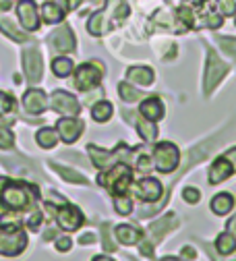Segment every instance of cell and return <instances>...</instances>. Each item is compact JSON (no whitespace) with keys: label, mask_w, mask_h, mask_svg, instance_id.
Returning a JSON list of instances; mask_svg holds the SVG:
<instances>
[{"label":"cell","mask_w":236,"mask_h":261,"mask_svg":"<svg viewBox=\"0 0 236 261\" xmlns=\"http://www.w3.org/2000/svg\"><path fill=\"white\" fill-rule=\"evenodd\" d=\"M116 239L122 245H137V243H141V230H137L135 226L122 224L116 228Z\"/></svg>","instance_id":"cell-21"},{"label":"cell","mask_w":236,"mask_h":261,"mask_svg":"<svg viewBox=\"0 0 236 261\" xmlns=\"http://www.w3.org/2000/svg\"><path fill=\"white\" fill-rule=\"evenodd\" d=\"M166 3H170V0H166Z\"/></svg>","instance_id":"cell-49"},{"label":"cell","mask_w":236,"mask_h":261,"mask_svg":"<svg viewBox=\"0 0 236 261\" xmlns=\"http://www.w3.org/2000/svg\"><path fill=\"white\" fill-rule=\"evenodd\" d=\"M50 104L56 112H60L64 116H75L81 112V104L77 102V97L71 95L69 91H62V89H56L50 95Z\"/></svg>","instance_id":"cell-7"},{"label":"cell","mask_w":236,"mask_h":261,"mask_svg":"<svg viewBox=\"0 0 236 261\" xmlns=\"http://www.w3.org/2000/svg\"><path fill=\"white\" fill-rule=\"evenodd\" d=\"M23 106L29 114H42L48 108V95L42 89H29L23 95Z\"/></svg>","instance_id":"cell-13"},{"label":"cell","mask_w":236,"mask_h":261,"mask_svg":"<svg viewBox=\"0 0 236 261\" xmlns=\"http://www.w3.org/2000/svg\"><path fill=\"white\" fill-rule=\"evenodd\" d=\"M216 11H218L222 17H230V15H234V13H236V0H218Z\"/></svg>","instance_id":"cell-33"},{"label":"cell","mask_w":236,"mask_h":261,"mask_svg":"<svg viewBox=\"0 0 236 261\" xmlns=\"http://www.w3.org/2000/svg\"><path fill=\"white\" fill-rule=\"evenodd\" d=\"M36 141H38L40 147L50 149V147H54L56 141H58V130H54V128H40L38 135H36Z\"/></svg>","instance_id":"cell-25"},{"label":"cell","mask_w":236,"mask_h":261,"mask_svg":"<svg viewBox=\"0 0 236 261\" xmlns=\"http://www.w3.org/2000/svg\"><path fill=\"white\" fill-rule=\"evenodd\" d=\"M114 210L120 216H128L133 212V203L128 197H124V195H114Z\"/></svg>","instance_id":"cell-32"},{"label":"cell","mask_w":236,"mask_h":261,"mask_svg":"<svg viewBox=\"0 0 236 261\" xmlns=\"http://www.w3.org/2000/svg\"><path fill=\"white\" fill-rule=\"evenodd\" d=\"M91 3H99V0H91Z\"/></svg>","instance_id":"cell-48"},{"label":"cell","mask_w":236,"mask_h":261,"mask_svg":"<svg viewBox=\"0 0 236 261\" xmlns=\"http://www.w3.org/2000/svg\"><path fill=\"white\" fill-rule=\"evenodd\" d=\"M226 71H228V67L226 64L214 54V52H209L207 54V67H205V91L209 93V91H214L216 89V85L224 79V75H226Z\"/></svg>","instance_id":"cell-8"},{"label":"cell","mask_w":236,"mask_h":261,"mask_svg":"<svg viewBox=\"0 0 236 261\" xmlns=\"http://www.w3.org/2000/svg\"><path fill=\"white\" fill-rule=\"evenodd\" d=\"M122 149H126V145H118L114 151H104V149H99V147H95V145H89L87 147V151H89V155H91V162L97 166V168H106L108 164H112V162L118 158V153L122 151Z\"/></svg>","instance_id":"cell-15"},{"label":"cell","mask_w":236,"mask_h":261,"mask_svg":"<svg viewBox=\"0 0 236 261\" xmlns=\"http://www.w3.org/2000/svg\"><path fill=\"white\" fill-rule=\"evenodd\" d=\"M0 31L7 34L13 42H25L27 40V36L23 34V31H19V27L15 25V21H11V19H0Z\"/></svg>","instance_id":"cell-24"},{"label":"cell","mask_w":236,"mask_h":261,"mask_svg":"<svg viewBox=\"0 0 236 261\" xmlns=\"http://www.w3.org/2000/svg\"><path fill=\"white\" fill-rule=\"evenodd\" d=\"M118 95L122 97L124 102H135V100H139V97L143 95L139 89H135V87H130L128 83H120L118 85Z\"/></svg>","instance_id":"cell-31"},{"label":"cell","mask_w":236,"mask_h":261,"mask_svg":"<svg viewBox=\"0 0 236 261\" xmlns=\"http://www.w3.org/2000/svg\"><path fill=\"white\" fill-rule=\"evenodd\" d=\"M83 120H79V118H60L58 122H56V130H58V135H60V139L64 141V143H73V141H77L79 139V135H81V130H83Z\"/></svg>","instance_id":"cell-11"},{"label":"cell","mask_w":236,"mask_h":261,"mask_svg":"<svg viewBox=\"0 0 236 261\" xmlns=\"http://www.w3.org/2000/svg\"><path fill=\"white\" fill-rule=\"evenodd\" d=\"M176 226V218L170 214V216H164L155 222L149 224V234H151V241H160L168 230H172V228Z\"/></svg>","instance_id":"cell-18"},{"label":"cell","mask_w":236,"mask_h":261,"mask_svg":"<svg viewBox=\"0 0 236 261\" xmlns=\"http://www.w3.org/2000/svg\"><path fill=\"white\" fill-rule=\"evenodd\" d=\"M97 182L102 187H106L112 195H124L133 182V172L126 164H114L110 170H106L97 176Z\"/></svg>","instance_id":"cell-3"},{"label":"cell","mask_w":236,"mask_h":261,"mask_svg":"<svg viewBox=\"0 0 236 261\" xmlns=\"http://www.w3.org/2000/svg\"><path fill=\"white\" fill-rule=\"evenodd\" d=\"M216 249H218L222 255H230V253H234V249H236V239H234L230 232H222V234L218 237V241H216Z\"/></svg>","instance_id":"cell-28"},{"label":"cell","mask_w":236,"mask_h":261,"mask_svg":"<svg viewBox=\"0 0 236 261\" xmlns=\"http://www.w3.org/2000/svg\"><path fill=\"white\" fill-rule=\"evenodd\" d=\"M220 46H222V50H224L226 54H230V56L236 58V40H228V38H224V40H220Z\"/></svg>","instance_id":"cell-37"},{"label":"cell","mask_w":236,"mask_h":261,"mask_svg":"<svg viewBox=\"0 0 236 261\" xmlns=\"http://www.w3.org/2000/svg\"><path fill=\"white\" fill-rule=\"evenodd\" d=\"M151 162H153V166H155L162 174H170V172H174L176 166H178V162H180L178 147H176L174 143H170V141H162V143H158L155 149H153V158H151Z\"/></svg>","instance_id":"cell-5"},{"label":"cell","mask_w":236,"mask_h":261,"mask_svg":"<svg viewBox=\"0 0 236 261\" xmlns=\"http://www.w3.org/2000/svg\"><path fill=\"white\" fill-rule=\"evenodd\" d=\"M52 166L58 170V174H60L64 180L77 182V185H85V182H87V178H85L83 174H79V172H75V170H71V168H64V166H58V164H52Z\"/></svg>","instance_id":"cell-30"},{"label":"cell","mask_w":236,"mask_h":261,"mask_svg":"<svg viewBox=\"0 0 236 261\" xmlns=\"http://www.w3.org/2000/svg\"><path fill=\"white\" fill-rule=\"evenodd\" d=\"M17 15H19L21 25L27 31H36L40 27V13H38V7L33 0H21L17 5Z\"/></svg>","instance_id":"cell-9"},{"label":"cell","mask_w":236,"mask_h":261,"mask_svg":"<svg viewBox=\"0 0 236 261\" xmlns=\"http://www.w3.org/2000/svg\"><path fill=\"white\" fill-rule=\"evenodd\" d=\"M126 79L133 83H139V85H151L155 75L149 67H133L126 71Z\"/></svg>","instance_id":"cell-20"},{"label":"cell","mask_w":236,"mask_h":261,"mask_svg":"<svg viewBox=\"0 0 236 261\" xmlns=\"http://www.w3.org/2000/svg\"><path fill=\"white\" fill-rule=\"evenodd\" d=\"M52 3H56V5H60L66 13L69 11H73V9H77L79 5H81V0H52Z\"/></svg>","instance_id":"cell-39"},{"label":"cell","mask_w":236,"mask_h":261,"mask_svg":"<svg viewBox=\"0 0 236 261\" xmlns=\"http://www.w3.org/2000/svg\"><path fill=\"white\" fill-rule=\"evenodd\" d=\"M11 5H13V0H0V13L9 11V9H11Z\"/></svg>","instance_id":"cell-42"},{"label":"cell","mask_w":236,"mask_h":261,"mask_svg":"<svg viewBox=\"0 0 236 261\" xmlns=\"http://www.w3.org/2000/svg\"><path fill=\"white\" fill-rule=\"evenodd\" d=\"M102 75H104V71H102V64L99 62H85L75 71V85L83 91L93 89L102 81Z\"/></svg>","instance_id":"cell-6"},{"label":"cell","mask_w":236,"mask_h":261,"mask_svg":"<svg viewBox=\"0 0 236 261\" xmlns=\"http://www.w3.org/2000/svg\"><path fill=\"white\" fill-rule=\"evenodd\" d=\"M137 130L141 133V137L145 139V141H155V137H158V126H155V122H151V120H139L137 122Z\"/></svg>","instance_id":"cell-29"},{"label":"cell","mask_w":236,"mask_h":261,"mask_svg":"<svg viewBox=\"0 0 236 261\" xmlns=\"http://www.w3.org/2000/svg\"><path fill=\"white\" fill-rule=\"evenodd\" d=\"M56 220H58V226L62 228V230H77V228L85 222L83 220V214H81V210L79 207H75V205H62L60 210H58V214H56Z\"/></svg>","instance_id":"cell-10"},{"label":"cell","mask_w":236,"mask_h":261,"mask_svg":"<svg viewBox=\"0 0 236 261\" xmlns=\"http://www.w3.org/2000/svg\"><path fill=\"white\" fill-rule=\"evenodd\" d=\"M160 261H180V259H176V257H164V259H160Z\"/></svg>","instance_id":"cell-47"},{"label":"cell","mask_w":236,"mask_h":261,"mask_svg":"<svg viewBox=\"0 0 236 261\" xmlns=\"http://www.w3.org/2000/svg\"><path fill=\"white\" fill-rule=\"evenodd\" d=\"M182 197H185L189 203H199V197H201V195H199V191H197L195 187H187V189L182 191Z\"/></svg>","instance_id":"cell-36"},{"label":"cell","mask_w":236,"mask_h":261,"mask_svg":"<svg viewBox=\"0 0 236 261\" xmlns=\"http://www.w3.org/2000/svg\"><path fill=\"white\" fill-rule=\"evenodd\" d=\"M23 67H25V73H27V79L31 83H38L42 79V54L38 50H25L23 52Z\"/></svg>","instance_id":"cell-12"},{"label":"cell","mask_w":236,"mask_h":261,"mask_svg":"<svg viewBox=\"0 0 236 261\" xmlns=\"http://www.w3.org/2000/svg\"><path fill=\"white\" fill-rule=\"evenodd\" d=\"M36 197H38L36 187L21 182V180L0 178V205L3 207L21 212L36 201Z\"/></svg>","instance_id":"cell-1"},{"label":"cell","mask_w":236,"mask_h":261,"mask_svg":"<svg viewBox=\"0 0 236 261\" xmlns=\"http://www.w3.org/2000/svg\"><path fill=\"white\" fill-rule=\"evenodd\" d=\"M162 185H160V180H155V178H143L139 185H137V189H135V195L141 199V201H158L160 197H162Z\"/></svg>","instance_id":"cell-14"},{"label":"cell","mask_w":236,"mask_h":261,"mask_svg":"<svg viewBox=\"0 0 236 261\" xmlns=\"http://www.w3.org/2000/svg\"><path fill=\"white\" fill-rule=\"evenodd\" d=\"M56 249H58V251H69V249H71V239H69V237H60V239L56 241Z\"/></svg>","instance_id":"cell-40"},{"label":"cell","mask_w":236,"mask_h":261,"mask_svg":"<svg viewBox=\"0 0 236 261\" xmlns=\"http://www.w3.org/2000/svg\"><path fill=\"white\" fill-rule=\"evenodd\" d=\"M128 17V5L126 0H108L106 3V9L97 11L89 21H87V31L91 36H104L106 31Z\"/></svg>","instance_id":"cell-2"},{"label":"cell","mask_w":236,"mask_h":261,"mask_svg":"<svg viewBox=\"0 0 236 261\" xmlns=\"http://www.w3.org/2000/svg\"><path fill=\"white\" fill-rule=\"evenodd\" d=\"M234 207V197L230 193H220L212 199V212L218 216H226Z\"/></svg>","instance_id":"cell-22"},{"label":"cell","mask_w":236,"mask_h":261,"mask_svg":"<svg viewBox=\"0 0 236 261\" xmlns=\"http://www.w3.org/2000/svg\"><path fill=\"white\" fill-rule=\"evenodd\" d=\"M182 255H185V257H191V259H195V255H197V253H195L191 247H185V249H182Z\"/></svg>","instance_id":"cell-45"},{"label":"cell","mask_w":236,"mask_h":261,"mask_svg":"<svg viewBox=\"0 0 236 261\" xmlns=\"http://www.w3.org/2000/svg\"><path fill=\"white\" fill-rule=\"evenodd\" d=\"M40 224H42V214H40V212H33V214L27 218V226L31 228V230H38Z\"/></svg>","instance_id":"cell-38"},{"label":"cell","mask_w":236,"mask_h":261,"mask_svg":"<svg viewBox=\"0 0 236 261\" xmlns=\"http://www.w3.org/2000/svg\"><path fill=\"white\" fill-rule=\"evenodd\" d=\"M93 261H114L112 257H106V255H97V257H93Z\"/></svg>","instance_id":"cell-46"},{"label":"cell","mask_w":236,"mask_h":261,"mask_svg":"<svg viewBox=\"0 0 236 261\" xmlns=\"http://www.w3.org/2000/svg\"><path fill=\"white\" fill-rule=\"evenodd\" d=\"M232 172H234V168H232V164H230V160H228L226 155L218 158L214 164H212V168H209V185H220V182L226 180Z\"/></svg>","instance_id":"cell-17"},{"label":"cell","mask_w":236,"mask_h":261,"mask_svg":"<svg viewBox=\"0 0 236 261\" xmlns=\"http://www.w3.org/2000/svg\"><path fill=\"white\" fill-rule=\"evenodd\" d=\"M93 241H95V237H93V234H83V237L79 239V243H81V245H87V243H93Z\"/></svg>","instance_id":"cell-43"},{"label":"cell","mask_w":236,"mask_h":261,"mask_svg":"<svg viewBox=\"0 0 236 261\" xmlns=\"http://www.w3.org/2000/svg\"><path fill=\"white\" fill-rule=\"evenodd\" d=\"M27 247V237L17 224H3L0 226V255L15 257Z\"/></svg>","instance_id":"cell-4"},{"label":"cell","mask_w":236,"mask_h":261,"mask_svg":"<svg viewBox=\"0 0 236 261\" xmlns=\"http://www.w3.org/2000/svg\"><path fill=\"white\" fill-rule=\"evenodd\" d=\"M13 143H15V135L7 126H0V147L7 149V147H13Z\"/></svg>","instance_id":"cell-35"},{"label":"cell","mask_w":236,"mask_h":261,"mask_svg":"<svg viewBox=\"0 0 236 261\" xmlns=\"http://www.w3.org/2000/svg\"><path fill=\"white\" fill-rule=\"evenodd\" d=\"M52 71H54L56 77H69V75L73 73V60H71V58H64V56L54 58Z\"/></svg>","instance_id":"cell-27"},{"label":"cell","mask_w":236,"mask_h":261,"mask_svg":"<svg viewBox=\"0 0 236 261\" xmlns=\"http://www.w3.org/2000/svg\"><path fill=\"white\" fill-rule=\"evenodd\" d=\"M139 110H141L143 118H147L151 122H158L164 116V104H162L160 97H147V100L141 104Z\"/></svg>","instance_id":"cell-19"},{"label":"cell","mask_w":236,"mask_h":261,"mask_svg":"<svg viewBox=\"0 0 236 261\" xmlns=\"http://www.w3.org/2000/svg\"><path fill=\"white\" fill-rule=\"evenodd\" d=\"M50 42L58 52H71L75 48V36L66 25H62L60 29L54 31V34L50 36Z\"/></svg>","instance_id":"cell-16"},{"label":"cell","mask_w":236,"mask_h":261,"mask_svg":"<svg viewBox=\"0 0 236 261\" xmlns=\"http://www.w3.org/2000/svg\"><path fill=\"white\" fill-rule=\"evenodd\" d=\"M226 158L230 160V164H232V168H234V172H236V147H234V149H230V151L226 153Z\"/></svg>","instance_id":"cell-41"},{"label":"cell","mask_w":236,"mask_h":261,"mask_svg":"<svg viewBox=\"0 0 236 261\" xmlns=\"http://www.w3.org/2000/svg\"><path fill=\"white\" fill-rule=\"evenodd\" d=\"M141 253L149 257V255H151V245H149V243H143V245H141Z\"/></svg>","instance_id":"cell-44"},{"label":"cell","mask_w":236,"mask_h":261,"mask_svg":"<svg viewBox=\"0 0 236 261\" xmlns=\"http://www.w3.org/2000/svg\"><path fill=\"white\" fill-rule=\"evenodd\" d=\"M112 112H114V108H112L110 102H97V104L91 108V116H93L95 122H106V120H110Z\"/></svg>","instance_id":"cell-26"},{"label":"cell","mask_w":236,"mask_h":261,"mask_svg":"<svg viewBox=\"0 0 236 261\" xmlns=\"http://www.w3.org/2000/svg\"><path fill=\"white\" fill-rule=\"evenodd\" d=\"M13 110H15V100H13L9 93L0 91V116H5L9 112H13Z\"/></svg>","instance_id":"cell-34"},{"label":"cell","mask_w":236,"mask_h":261,"mask_svg":"<svg viewBox=\"0 0 236 261\" xmlns=\"http://www.w3.org/2000/svg\"><path fill=\"white\" fill-rule=\"evenodd\" d=\"M64 15H66V11L60 5L52 3V0H48V3L42 7V17L46 23H60L64 19Z\"/></svg>","instance_id":"cell-23"}]
</instances>
